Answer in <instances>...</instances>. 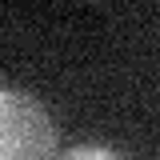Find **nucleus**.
Returning <instances> with one entry per match:
<instances>
[{
	"mask_svg": "<svg viewBox=\"0 0 160 160\" xmlns=\"http://www.w3.org/2000/svg\"><path fill=\"white\" fill-rule=\"evenodd\" d=\"M56 160H120V152H112L108 144H76Z\"/></svg>",
	"mask_w": 160,
	"mask_h": 160,
	"instance_id": "obj_2",
	"label": "nucleus"
},
{
	"mask_svg": "<svg viewBox=\"0 0 160 160\" xmlns=\"http://www.w3.org/2000/svg\"><path fill=\"white\" fill-rule=\"evenodd\" d=\"M56 124L36 96L0 88V160H52Z\"/></svg>",
	"mask_w": 160,
	"mask_h": 160,
	"instance_id": "obj_1",
	"label": "nucleus"
}]
</instances>
